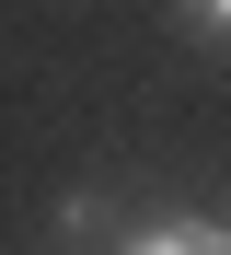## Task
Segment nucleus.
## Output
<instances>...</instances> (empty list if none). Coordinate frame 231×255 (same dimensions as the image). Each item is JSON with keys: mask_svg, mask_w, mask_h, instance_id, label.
Returning <instances> with one entry per match:
<instances>
[{"mask_svg": "<svg viewBox=\"0 0 231 255\" xmlns=\"http://www.w3.org/2000/svg\"><path fill=\"white\" fill-rule=\"evenodd\" d=\"M116 255H231V221L220 209H139V221H116Z\"/></svg>", "mask_w": 231, "mask_h": 255, "instance_id": "f257e3e1", "label": "nucleus"}, {"mask_svg": "<svg viewBox=\"0 0 231 255\" xmlns=\"http://www.w3.org/2000/svg\"><path fill=\"white\" fill-rule=\"evenodd\" d=\"M58 232H70V244H81V232H116V197H104V186H70V197H58Z\"/></svg>", "mask_w": 231, "mask_h": 255, "instance_id": "f03ea898", "label": "nucleus"}, {"mask_svg": "<svg viewBox=\"0 0 231 255\" xmlns=\"http://www.w3.org/2000/svg\"><path fill=\"white\" fill-rule=\"evenodd\" d=\"M173 23L197 35V47H220V58H231V0H173Z\"/></svg>", "mask_w": 231, "mask_h": 255, "instance_id": "7ed1b4c3", "label": "nucleus"}]
</instances>
